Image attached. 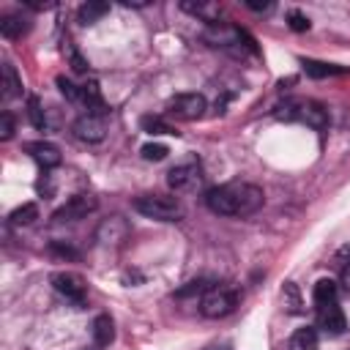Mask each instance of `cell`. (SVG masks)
<instances>
[{"instance_id":"21","label":"cell","mask_w":350,"mask_h":350,"mask_svg":"<svg viewBox=\"0 0 350 350\" xmlns=\"http://www.w3.org/2000/svg\"><path fill=\"white\" fill-rule=\"evenodd\" d=\"M27 118H30V123H33L36 129H44V126H46V118H44V109H41V101H38L36 96H30V98H27Z\"/></svg>"},{"instance_id":"6","label":"cell","mask_w":350,"mask_h":350,"mask_svg":"<svg viewBox=\"0 0 350 350\" xmlns=\"http://www.w3.org/2000/svg\"><path fill=\"white\" fill-rule=\"evenodd\" d=\"M205 107H208L205 96H200V93H178L170 101V115L178 118V120H197V118H202Z\"/></svg>"},{"instance_id":"25","label":"cell","mask_w":350,"mask_h":350,"mask_svg":"<svg viewBox=\"0 0 350 350\" xmlns=\"http://www.w3.org/2000/svg\"><path fill=\"white\" fill-rule=\"evenodd\" d=\"M57 88H60V93H63L68 101H79V85H74L71 79L57 77Z\"/></svg>"},{"instance_id":"10","label":"cell","mask_w":350,"mask_h":350,"mask_svg":"<svg viewBox=\"0 0 350 350\" xmlns=\"http://www.w3.org/2000/svg\"><path fill=\"white\" fill-rule=\"evenodd\" d=\"M104 131H107L104 115H96V112H85V115H79L77 123H74V134H77L82 142H101V139H104Z\"/></svg>"},{"instance_id":"29","label":"cell","mask_w":350,"mask_h":350,"mask_svg":"<svg viewBox=\"0 0 350 350\" xmlns=\"http://www.w3.org/2000/svg\"><path fill=\"white\" fill-rule=\"evenodd\" d=\"M339 282H342V287L350 293V262H345L342 265V273H339Z\"/></svg>"},{"instance_id":"15","label":"cell","mask_w":350,"mask_h":350,"mask_svg":"<svg viewBox=\"0 0 350 350\" xmlns=\"http://www.w3.org/2000/svg\"><path fill=\"white\" fill-rule=\"evenodd\" d=\"M290 350H320L317 331H314V328H298V331L290 336Z\"/></svg>"},{"instance_id":"3","label":"cell","mask_w":350,"mask_h":350,"mask_svg":"<svg viewBox=\"0 0 350 350\" xmlns=\"http://www.w3.org/2000/svg\"><path fill=\"white\" fill-rule=\"evenodd\" d=\"M235 304H238V293H235V290H230V287H224V284H213V287H208V290L202 293V298H200V312H202L205 317H211V320H219V317L230 314V312L235 309Z\"/></svg>"},{"instance_id":"11","label":"cell","mask_w":350,"mask_h":350,"mask_svg":"<svg viewBox=\"0 0 350 350\" xmlns=\"http://www.w3.org/2000/svg\"><path fill=\"white\" fill-rule=\"evenodd\" d=\"M27 153L44 167V170H52V167H57L60 164V150H57V145H52V142H30L27 145Z\"/></svg>"},{"instance_id":"20","label":"cell","mask_w":350,"mask_h":350,"mask_svg":"<svg viewBox=\"0 0 350 350\" xmlns=\"http://www.w3.org/2000/svg\"><path fill=\"white\" fill-rule=\"evenodd\" d=\"M139 126H142V131H148V134H175L170 123H164L161 118H153V115H145V118L139 120Z\"/></svg>"},{"instance_id":"8","label":"cell","mask_w":350,"mask_h":350,"mask_svg":"<svg viewBox=\"0 0 350 350\" xmlns=\"http://www.w3.org/2000/svg\"><path fill=\"white\" fill-rule=\"evenodd\" d=\"M96 205H98V200H96L93 194H74V197H68V202H66L63 208L55 211V219H57V221L85 219L90 211H96Z\"/></svg>"},{"instance_id":"24","label":"cell","mask_w":350,"mask_h":350,"mask_svg":"<svg viewBox=\"0 0 350 350\" xmlns=\"http://www.w3.org/2000/svg\"><path fill=\"white\" fill-rule=\"evenodd\" d=\"M167 153H170V150H167V145H161V142H148V145H142V159H148V161H161Z\"/></svg>"},{"instance_id":"22","label":"cell","mask_w":350,"mask_h":350,"mask_svg":"<svg viewBox=\"0 0 350 350\" xmlns=\"http://www.w3.org/2000/svg\"><path fill=\"white\" fill-rule=\"evenodd\" d=\"M282 298H284L287 312H293V314H298V312H301V295H298V287H295L293 282H287V284H284Z\"/></svg>"},{"instance_id":"14","label":"cell","mask_w":350,"mask_h":350,"mask_svg":"<svg viewBox=\"0 0 350 350\" xmlns=\"http://www.w3.org/2000/svg\"><path fill=\"white\" fill-rule=\"evenodd\" d=\"M3 74H0V93H3V98H14L19 90H22V79L16 77V71H14V66L11 63H3V68H0Z\"/></svg>"},{"instance_id":"27","label":"cell","mask_w":350,"mask_h":350,"mask_svg":"<svg viewBox=\"0 0 350 350\" xmlns=\"http://www.w3.org/2000/svg\"><path fill=\"white\" fill-rule=\"evenodd\" d=\"M11 137H14V118H11V112H3L0 115V139L5 142Z\"/></svg>"},{"instance_id":"2","label":"cell","mask_w":350,"mask_h":350,"mask_svg":"<svg viewBox=\"0 0 350 350\" xmlns=\"http://www.w3.org/2000/svg\"><path fill=\"white\" fill-rule=\"evenodd\" d=\"M134 211L156 219V221H178L183 219V208L175 197H164V194H142L134 200Z\"/></svg>"},{"instance_id":"4","label":"cell","mask_w":350,"mask_h":350,"mask_svg":"<svg viewBox=\"0 0 350 350\" xmlns=\"http://www.w3.org/2000/svg\"><path fill=\"white\" fill-rule=\"evenodd\" d=\"M282 109H287V112H282L279 118H287V120H301V123H306V126H312V129H325L328 126V109L323 107V104H317V101H301V104H287V107H282Z\"/></svg>"},{"instance_id":"5","label":"cell","mask_w":350,"mask_h":350,"mask_svg":"<svg viewBox=\"0 0 350 350\" xmlns=\"http://www.w3.org/2000/svg\"><path fill=\"white\" fill-rule=\"evenodd\" d=\"M200 180H202V167L194 159L180 161L167 172V183H170L172 191H191V189L200 186Z\"/></svg>"},{"instance_id":"23","label":"cell","mask_w":350,"mask_h":350,"mask_svg":"<svg viewBox=\"0 0 350 350\" xmlns=\"http://www.w3.org/2000/svg\"><path fill=\"white\" fill-rule=\"evenodd\" d=\"M183 8H186L189 14H194V16H202L205 22H213V16L219 14V5H208V3H197V5L183 3Z\"/></svg>"},{"instance_id":"13","label":"cell","mask_w":350,"mask_h":350,"mask_svg":"<svg viewBox=\"0 0 350 350\" xmlns=\"http://www.w3.org/2000/svg\"><path fill=\"white\" fill-rule=\"evenodd\" d=\"M27 27H30V22L22 19V14H5L0 19V33L5 38H19L22 33H27Z\"/></svg>"},{"instance_id":"7","label":"cell","mask_w":350,"mask_h":350,"mask_svg":"<svg viewBox=\"0 0 350 350\" xmlns=\"http://www.w3.org/2000/svg\"><path fill=\"white\" fill-rule=\"evenodd\" d=\"M52 287H55L63 298H68V301H74V304H82V301H85V293H88L85 279H82L79 273H74V271H60V273H55V276H52Z\"/></svg>"},{"instance_id":"17","label":"cell","mask_w":350,"mask_h":350,"mask_svg":"<svg viewBox=\"0 0 350 350\" xmlns=\"http://www.w3.org/2000/svg\"><path fill=\"white\" fill-rule=\"evenodd\" d=\"M312 298H314V306H317V304H331V301H336V282H334V279H317Z\"/></svg>"},{"instance_id":"9","label":"cell","mask_w":350,"mask_h":350,"mask_svg":"<svg viewBox=\"0 0 350 350\" xmlns=\"http://www.w3.org/2000/svg\"><path fill=\"white\" fill-rule=\"evenodd\" d=\"M317 328H323V331H325V334H331V336L345 334L347 323H345V314H342L339 301L317 304Z\"/></svg>"},{"instance_id":"16","label":"cell","mask_w":350,"mask_h":350,"mask_svg":"<svg viewBox=\"0 0 350 350\" xmlns=\"http://www.w3.org/2000/svg\"><path fill=\"white\" fill-rule=\"evenodd\" d=\"M107 11H109V3L88 0V3L79 8V22H82V25H93V22H98V19H101Z\"/></svg>"},{"instance_id":"19","label":"cell","mask_w":350,"mask_h":350,"mask_svg":"<svg viewBox=\"0 0 350 350\" xmlns=\"http://www.w3.org/2000/svg\"><path fill=\"white\" fill-rule=\"evenodd\" d=\"M304 68L309 77H331V74H345V68L331 66V63H320V60H304Z\"/></svg>"},{"instance_id":"1","label":"cell","mask_w":350,"mask_h":350,"mask_svg":"<svg viewBox=\"0 0 350 350\" xmlns=\"http://www.w3.org/2000/svg\"><path fill=\"white\" fill-rule=\"evenodd\" d=\"M265 194L254 183H224L205 191V205L219 216H252L262 208Z\"/></svg>"},{"instance_id":"28","label":"cell","mask_w":350,"mask_h":350,"mask_svg":"<svg viewBox=\"0 0 350 350\" xmlns=\"http://www.w3.org/2000/svg\"><path fill=\"white\" fill-rule=\"evenodd\" d=\"M66 52H68V60H71V68H74V71H79V74H82V71H88V63H85V60L77 55V49L66 46Z\"/></svg>"},{"instance_id":"26","label":"cell","mask_w":350,"mask_h":350,"mask_svg":"<svg viewBox=\"0 0 350 350\" xmlns=\"http://www.w3.org/2000/svg\"><path fill=\"white\" fill-rule=\"evenodd\" d=\"M287 25H290L295 33H304V30H309V19H306L301 11H290V14H287Z\"/></svg>"},{"instance_id":"12","label":"cell","mask_w":350,"mask_h":350,"mask_svg":"<svg viewBox=\"0 0 350 350\" xmlns=\"http://www.w3.org/2000/svg\"><path fill=\"white\" fill-rule=\"evenodd\" d=\"M112 339H115V323H112V317L109 314H98L93 320V342L98 347H107Z\"/></svg>"},{"instance_id":"18","label":"cell","mask_w":350,"mask_h":350,"mask_svg":"<svg viewBox=\"0 0 350 350\" xmlns=\"http://www.w3.org/2000/svg\"><path fill=\"white\" fill-rule=\"evenodd\" d=\"M8 219H11V224H33L38 219V208H36V202H25V205L14 208Z\"/></svg>"}]
</instances>
